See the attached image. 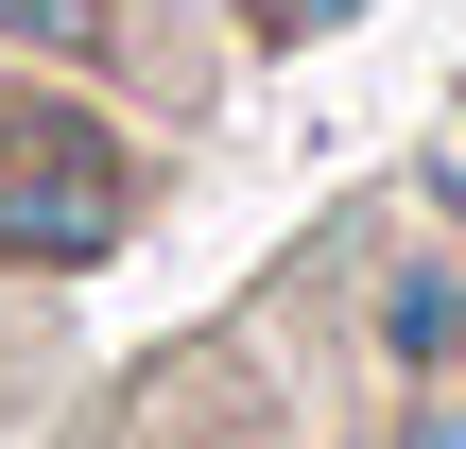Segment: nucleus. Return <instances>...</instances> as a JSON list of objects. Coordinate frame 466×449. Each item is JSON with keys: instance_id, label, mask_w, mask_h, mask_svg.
I'll return each instance as SVG.
<instances>
[{"instance_id": "nucleus-1", "label": "nucleus", "mask_w": 466, "mask_h": 449, "mask_svg": "<svg viewBox=\"0 0 466 449\" xmlns=\"http://www.w3.org/2000/svg\"><path fill=\"white\" fill-rule=\"evenodd\" d=\"M121 242V138L86 104H17L0 121V260H104Z\"/></svg>"}, {"instance_id": "nucleus-4", "label": "nucleus", "mask_w": 466, "mask_h": 449, "mask_svg": "<svg viewBox=\"0 0 466 449\" xmlns=\"http://www.w3.org/2000/svg\"><path fill=\"white\" fill-rule=\"evenodd\" d=\"M259 17H346V0H259Z\"/></svg>"}, {"instance_id": "nucleus-3", "label": "nucleus", "mask_w": 466, "mask_h": 449, "mask_svg": "<svg viewBox=\"0 0 466 449\" xmlns=\"http://www.w3.org/2000/svg\"><path fill=\"white\" fill-rule=\"evenodd\" d=\"M398 449H466V398H450V415H415V433H398Z\"/></svg>"}, {"instance_id": "nucleus-2", "label": "nucleus", "mask_w": 466, "mask_h": 449, "mask_svg": "<svg viewBox=\"0 0 466 449\" xmlns=\"http://www.w3.org/2000/svg\"><path fill=\"white\" fill-rule=\"evenodd\" d=\"M0 35L52 52V69H86V52H104V0H0Z\"/></svg>"}]
</instances>
